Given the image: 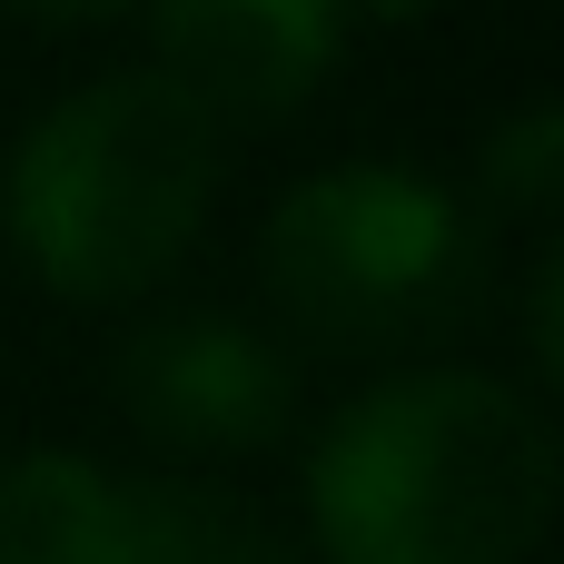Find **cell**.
Masks as SVG:
<instances>
[{"label": "cell", "instance_id": "obj_2", "mask_svg": "<svg viewBox=\"0 0 564 564\" xmlns=\"http://www.w3.org/2000/svg\"><path fill=\"white\" fill-rule=\"evenodd\" d=\"M208 198H218V119L159 69H109L50 99L0 178L10 238L69 297H139L149 278H169Z\"/></svg>", "mask_w": 564, "mask_h": 564}, {"label": "cell", "instance_id": "obj_8", "mask_svg": "<svg viewBox=\"0 0 564 564\" xmlns=\"http://www.w3.org/2000/svg\"><path fill=\"white\" fill-rule=\"evenodd\" d=\"M525 337H535L545 387L564 397V228H555V248L535 258V278H525Z\"/></svg>", "mask_w": 564, "mask_h": 564}, {"label": "cell", "instance_id": "obj_10", "mask_svg": "<svg viewBox=\"0 0 564 564\" xmlns=\"http://www.w3.org/2000/svg\"><path fill=\"white\" fill-rule=\"evenodd\" d=\"M20 10H50V20H89V10H119V0H20Z\"/></svg>", "mask_w": 564, "mask_h": 564}, {"label": "cell", "instance_id": "obj_1", "mask_svg": "<svg viewBox=\"0 0 564 564\" xmlns=\"http://www.w3.org/2000/svg\"><path fill=\"white\" fill-rule=\"evenodd\" d=\"M555 506V416L486 367L377 377L307 446V525L337 564H525Z\"/></svg>", "mask_w": 564, "mask_h": 564}, {"label": "cell", "instance_id": "obj_4", "mask_svg": "<svg viewBox=\"0 0 564 564\" xmlns=\"http://www.w3.org/2000/svg\"><path fill=\"white\" fill-rule=\"evenodd\" d=\"M0 564H297L288 525L208 476H99L69 446L0 456Z\"/></svg>", "mask_w": 564, "mask_h": 564}, {"label": "cell", "instance_id": "obj_3", "mask_svg": "<svg viewBox=\"0 0 564 564\" xmlns=\"http://www.w3.org/2000/svg\"><path fill=\"white\" fill-rule=\"evenodd\" d=\"M268 297L327 347H397L446 327L486 278L476 208L397 159H337L268 208Z\"/></svg>", "mask_w": 564, "mask_h": 564}, {"label": "cell", "instance_id": "obj_6", "mask_svg": "<svg viewBox=\"0 0 564 564\" xmlns=\"http://www.w3.org/2000/svg\"><path fill=\"white\" fill-rule=\"evenodd\" d=\"M159 79H178L218 129L278 119L337 69V0H149Z\"/></svg>", "mask_w": 564, "mask_h": 564}, {"label": "cell", "instance_id": "obj_9", "mask_svg": "<svg viewBox=\"0 0 564 564\" xmlns=\"http://www.w3.org/2000/svg\"><path fill=\"white\" fill-rule=\"evenodd\" d=\"M347 10H357V20H416V10H436V0H337V20H347Z\"/></svg>", "mask_w": 564, "mask_h": 564}, {"label": "cell", "instance_id": "obj_7", "mask_svg": "<svg viewBox=\"0 0 564 564\" xmlns=\"http://www.w3.org/2000/svg\"><path fill=\"white\" fill-rule=\"evenodd\" d=\"M476 188L496 208L555 218L564 208V99H516L476 129Z\"/></svg>", "mask_w": 564, "mask_h": 564}, {"label": "cell", "instance_id": "obj_5", "mask_svg": "<svg viewBox=\"0 0 564 564\" xmlns=\"http://www.w3.org/2000/svg\"><path fill=\"white\" fill-rule=\"evenodd\" d=\"M119 406L139 416L149 446L178 456H238L268 446L297 406V377L278 357V337H258L228 307H169L119 347Z\"/></svg>", "mask_w": 564, "mask_h": 564}]
</instances>
